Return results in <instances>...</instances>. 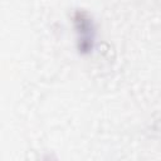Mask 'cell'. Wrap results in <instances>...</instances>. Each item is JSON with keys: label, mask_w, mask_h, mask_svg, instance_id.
<instances>
[{"label": "cell", "mask_w": 161, "mask_h": 161, "mask_svg": "<svg viewBox=\"0 0 161 161\" xmlns=\"http://www.w3.org/2000/svg\"><path fill=\"white\" fill-rule=\"evenodd\" d=\"M72 21L78 35L77 49L80 54L86 55L93 50L94 45V24L92 16L86 10H75L72 15Z\"/></svg>", "instance_id": "6da1fadb"}]
</instances>
